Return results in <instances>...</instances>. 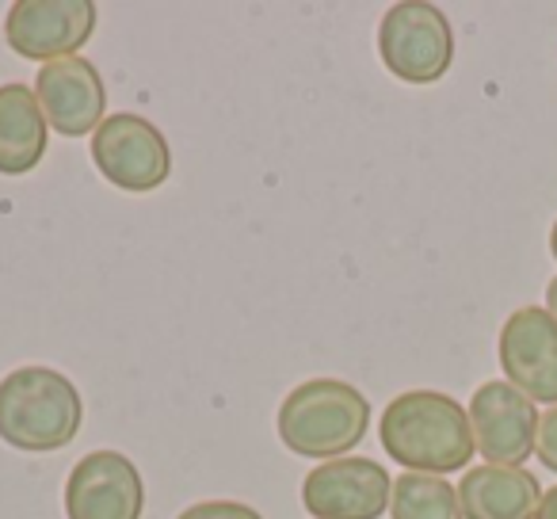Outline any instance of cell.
Segmentation results:
<instances>
[{"label": "cell", "instance_id": "5b68a950", "mask_svg": "<svg viewBox=\"0 0 557 519\" xmlns=\"http://www.w3.org/2000/svg\"><path fill=\"white\" fill-rule=\"evenodd\" d=\"M96 172L119 191H157L172 176V149L149 119L134 111H115L92 134Z\"/></svg>", "mask_w": 557, "mask_h": 519}, {"label": "cell", "instance_id": "6da1fadb", "mask_svg": "<svg viewBox=\"0 0 557 519\" xmlns=\"http://www.w3.org/2000/svg\"><path fill=\"white\" fill-rule=\"evenodd\" d=\"M379 440L405 473L447 478L470 466L473 428L470 409L440 390H405L386 405L379 420Z\"/></svg>", "mask_w": 557, "mask_h": 519}, {"label": "cell", "instance_id": "7a4b0ae2", "mask_svg": "<svg viewBox=\"0 0 557 519\" xmlns=\"http://www.w3.org/2000/svg\"><path fill=\"white\" fill-rule=\"evenodd\" d=\"M85 424V397L54 367H20L0 379V440L27 455L62 450Z\"/></svg>", "mask_w": 557, "mask_h": 519}, {"label": "cell", "instance_id": "9c48e42d", "mask_svg": "<svg viewBox=\"0 0 557 519\" xmlns=\"http://www.w3.org/2000/svg\"><path fill=\"white\" fill-rule=\"evenodd\" d=\"M539 405L504 379L485 382L470 397L473 447L488 466H523L539 443Z\"/></svg>", "mask_w": 557, "mask_h": 519}, {"label": "cell", "instance_id": "7c38bea8", "mask_svg": "<svg viewBox=\"0 0 557 519\" xmlns=\"http://www.w3.org/2000/svg\"><path fill=\"white\" fill-rule=\"evenodd\" d=\"M458 504L466 519H534L542 485L523 466H470L458 481Z\"/></svg>", "mask_w": 557, "mask_h": 519}, {"label": "cell", "instance_id": "2e32d148", "mask_svg": "<svg viewBox=\"0 0 557 519\" xmlns=\"http://www.w3.org/2000/svg\"><path fill=\"white\" fill-rule=\"evenodd\" d=\"M534 458L546 466L549 473H557V405L542 412L539 420V443H534Z\"/></svg>", "mask_w": 557, "mask_h": 519}, {"label": "cell", "instance_id": "5bb4252c", "mask_svg": "<svg viewBox=\"0 0 557 519\" xmlns=\"http://www.w3.org/2000/svg\"><path fill=\"white\" fill-rule=\"evenodd\" d=\"M389 516L394 519H466L458 504V489L447 478L432 473H401L394 478L389 493Z\"/></svg>", "mask_w": 557, "mask_h": 519}, {"label": "cell", "instance_id": "30bf717a", "mask_svg": "<svg viewBox=\"0 0 557 519\" xmlns=\"http://www.w3.org/2000/svg\"><path fill=\"white\" fill-rule=\"evenodd\" d=\"M146 481L119 450H92L70 470L65 516L70 519H141Z\"/></svg>", "mask_w": 557, "mask_h": 519}, {"label": "cell", "instance_id": "d6986e66", "mask_svg": "<svg viewBox=\"0 0 557 519\" xmlns=\"http://www.w3.org/2000/svg\"><path fill=\"white\" fill-rule=\"evenodd\" d=\"M549 252H554V260H557V222L549 225Z\"/></svg>", "mask_w": 557, "mask_h": 519}, {"label": "cell", "instance_id": "ba28073f", "mask_svg": "<svg viewBox=\"0 0 557 519\" xmlns=\"http://www.w3.org/2000/svg\"><path fill=\"white\" fill-rule=\"evenodd\" d=\"M96 35L88 0H16L4 16V42L27 62H62Z\"/></svg>", "mask_w": 557, "mask_h": 519}, {"label": "cell", "instance_id": "ac0fdd59", "mask_svg": "<svg viewBox=\"0 0 557 519\" xmlns=\"http://www.w3.org/2000/svg\"><path fill=\"white\" fill-rule=\"evenodd\" d=\"M546 310H549V313H554V318H557V275H554V280L546 283Z\"/></svg>", "mask_w": 557, "mask_h": 519}, {"label": "cell", "instance_id": "4fadbf2b", "mask_svg": "<svg viewBox=\"0 0 557 519\" xmlns=\"http://www.w3.org/2000/svg\"><path fill=\"white\" fill-rule=\"evenodd\" d=\"M50 123L42 115L35 88L0 85V176H27L47 157Z\"/></svg>", "mask_w": 557, "mask_h": 519}, {"label": "cell", "instance_id": "8992f818", "mask_svg": "<svg viewBox=\"0 0 557 519\" xmlns=\"http://www.w3.org/2000/svg\"><path fill=\"white\" fill-rule=\"evenodd\" d=\"M394 478L374 458L344 455L321 462L302 481V508L313 519H379L389 511Z\"/></svg>", "mask_w": 557, "mask_h": 519}, {"label": "cell", "instance_id": "9a60e30c", "mask_svg": "<svg viewBox=\"0 0 557 519\" xmlns=\"http://www.w3.org/2000/svg\"><path fill=\"white\" fill-rule=\"evenodd\" d=\"M176 519H263V516L252 504H240V501H199L180 511Z\"/></svg>", "mask_w": 557, "mask_h": 519}, {"label": "cell", "instance_id": "277c9868", "mask_svg": "<svg viewBox=\"0 0 557 519\" xmlns=\"http://www.w3.org/2000/svg\"><path fill=\"white\" fill-rule=\"evenodd\" d=\"M379 54L405 85H435L455 62V27L435 4L401 0L379 24Z\"/></svg>", "mask_w": 557, "mask_h": 519}, {"label": "cell", "instance_id": "e0dca14e", "mask_svg": "<svg viewBox=\"0 0 557 519\" xmlns=\"http://www.w3.org/2000/svg\"><path fill=\"white\" fill-rule=\"evenodd\" d=\"M534 519H557V485L542 493V504H539V511H534Z\"/></svg>", "mask_w": 557, "mask_h": 519}, {"label": "cell", "instance_id": "8fae6325", "mask_svg": "<svg viewBox=\"0 0 557 519\" xmlns=\"http://www.w3.org/2000/svg\"><path fill=\"white\" fill-rule=\"evenodd\" d=\"M35 100H39L42 115H47L50 131L62 138H85L96 134L108 115V88L103 77L88 58H62V62H47L35 77Z\"/></svg>", "mask_w": 557, "mask_h": 519}, {"label": "cell", "instance_id": "3957f363", "mask_svg": "<svg viewBox=\"0 0 557 519\" xmlns=\"http://www.w3.org/2000/svg\"><path fill=\"white\" fill-rule=\"evenodd\" d=\"M278 440L302 458L333 462L367 440L371 401L363 390L341 379H310L295 386L278 405Z\"/></svg>", "mask_w": 557, "mask_h": 519}, {"label": "cell", "instance_id": "52a82bcc", "mask_svg": "<svg viewBox=\"0 0 557 519\" xmlns=\"http://www.w3.org/2000/svg\"><path fill=\"white\" fill-rule=\"evenodd\" d=\"M504 382L534 405H557V318L546 306H523L500 325L496 341Z\"/></svg>", "mask_w": 557, "mask_h": 519}]
</instances>
